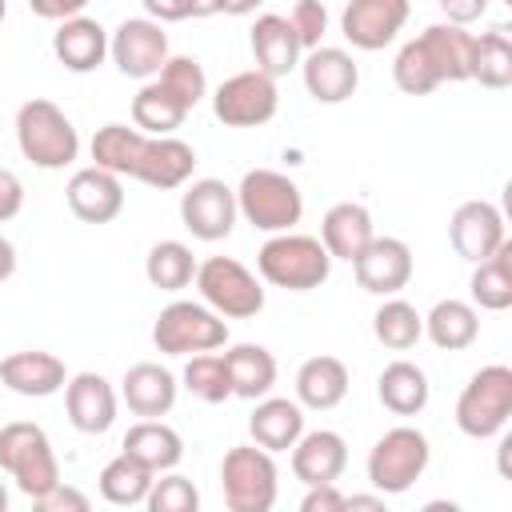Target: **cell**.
<instances>
[{"label": "cell", "mask_w": 512, "mask_h": 512, "mask_svg": "<svg viewBox=\"0 0 512 512\" xmlns=\"http://www.w3.org/2000/svg\"><path fill=\"white\" fill-rule=\"evenodd\" d=\"M472 36L460 24H428L420 36L404 40L396 60H392V80L404 96H428L440 84H460L468 80V60H472Z\"/></svg>", "instance_id": "6da1fadb"}, {"label": "cell", "mask_w": 512, "mask_h": 512, "mask_svg": "<svg viewBox=\"0 0 512 512\" xmlns=\"http://www.w3.org/2000/svg\"><path fill=\"white\" fill-rule=\"evenodd\" d=\"M16 144H20V156L44 172H60L80 156L76 124L56 100H44V96H32L16 108Z\"/></svg>", "instance_id": "7a4b0ae2"}, {"label": "cell", "mask_w": 512, "mask_h": 512, "mask_svg": "<svg viewBox=\"0 0 512 512\" xmlns=\"http://www.w3.org/2000/svg\"><path fill=\"white\" fill-rule=\"evenodd\" d=\"M256 272L264 284L284 292H312L332 276V256L320 236L304 232H272L256 252Z\"/></svg>", "instance_id": "3957f363"}, {"label": "cell", "mask_w": 512, "mask_h": 512, "mask_svg": "<svg viewBox=\"0 0 512 512\" xmlns=\"http://www.w3.org/2000/svg\"><path fill=\"white\" fill-rule=\"evenodd\" d=\"M236 212L256 232H292L304 216V192L276 168H248L236 184Z\"/></svg>", "instance_id": "277c9868"}, {"label": "cell", "mask_w": 512, "mask_h": 512, "mask_svg": "<svg viewBox=\"0 0 512 512\" xmlns=\"http://www.w3.org/2000/svg\"><path fill=\"white\" fill-rule=\"evenodd\" d=\"M0 468L16 480V488L36 500L60 484V460L48 432L32 420H12L0 428Z\"/></svg>", "instance_id": "5b68a950"}, {"label": "cell", "mask_w": 512, "mask_h": 512, "mask_svg": "<svg viewBox=\"0 0 512 512\" xmlns=\"http://www.w3.org/2000/svg\"><path fill=\"white\" fill-rule=\"evenodd\" d=\"M512 420V368L508 364H484L468 376V384L456 396V428L472 440H492Z\"/></svg>", "instance_id": "8992f818"}, {"label": "cell", "mask_w": 512, "mask_h": 512, "mask_svg": "<svg viewBox=\"0 0 512 512\" xmlns=\"http://www.w3.org/2000/svg\"><path fill=\"white\" fill-rule=\"evenodd\" d=\"M428 460H432V444L420 428L412 424H396L388 428L372 448H368V460H364V472H368V484L384 496H400L408 492L424 472H428Z\"/></svg>", "instance_id": "52a82bcc"}, {"label": "cell", "mask_w": 512, "mask_h": 512, "mask_svg": "<svg viewBox=\"0 0 512 512\" xmlns=\"http://www.w3.org/2000/svg\"><path fill=\"white\" fill-rule=\"evenodd\" d=\"M152 344L164 356H196L228 344V320L204 300H172L152 324Z\"/></svg>", "instance_id": "ba28073f"}, {"label": "cell", "mask_w": 512, "mask_h": 512, "mask_svg": "<svg viewBox=\"0 0 512 512\" xmlns=\"http://www.w3.org/2000/svg\"><path fill=\"white\" fill-rule=\"evenodd\" d=\"M192 284H196L200 300L212 312H220L224 320H252L264 312V284L236 256H208L204 264H196Z\"/></svg>", "instance_id": "9c48e42d"}, {"label": "cell", "mask_w": 512, "mask_h": 512, "mask_svg": "<svg viewBox=\"0 0 512 512\" xmlns=\"http://www.w3.org/2000/svg\"><path fill=\"white\" fill-rule=\"evenodd\" d=\"M220 488L232 512H268L280 492V472L268 448L236 444L220 460Z\"/></svg>", "instance_id": "30bf717a"}, {"label": "cell", "mask_w": 512, "mask_h": 512, "mask_svg": "<svg viewBox=\"0 0 512 512\" xmlns=\"http://www.w3.org/2000/svg\"><path fill=\"white\" fill-rule=\"evenodd\" d=\"M276 108H280L276 80L268 72H260V68L232 72L212 92V116L224 128H260V124H268L276 116Z\"/></svg>", "instance_id": "8fae6325"}, {"label": "cell", "mask_w": 512, "mask_h": 512, "mask_svg": "<svg viewBox=\"0 0 512 512\" xmlns=\"http://www.w3.org/2000/svg\"><path fill=\"white\" fill-rule=\"evenodd\" d=\"M168 56V32L152 16H128L108 32V60L128 80H152Z\"/></svg>", "instance_id": "7c38bea8"}, {"label": "cell", "mask_w": 512, "mask_h": 512, "mask_svg": "<svg viewBox=\"0 0 512 512\" xmlns=\"http://www.w3.org/2000/svg\"><path fill=\"white\" fill-rule=\"evenodd\" d=\"M240 212H236V188H228L224 180L216 176H200V180H188L184 192H180V224L204 240V244H216V240H228L232 228H236Z\"/></svg>", "instance_id": "4fadbf2b"}, {"label": "cell", "mask_w": 512, "mask_h": 512, "mask_svg": "<svg viewBox=\"0 0 512 512\" xmlns=\"http://www.w3.org/2000/svg\"><path fill=\"white\" fill-rule=\"evenodd\" d=\"M412 16V0H348L340 12V32L360 52L388 48Z\"/></svg>", "instance_id": "5bb4252c"}, {"label": "cell", "mask_w": 512, "mask_h": 512, "mask_svg": "<svg viewBox=\"0 0 512 512\" xmlns=\"http://www.w3.org/2000/svg\"><path fill=\"white\" fill-rule=\"evenodd\" d=\"M352 272L368 296H400L412 280V248L400 236H372L352 260Z\"/></svg>", "instance_id": "9a60e30c"}, {"label": "cell", "mask_w": 512, "mask_h": 512, "mask_svg": "<svg viewBox=\"0 0 512 512\" xmlns=\"http://www.w3.org/2000/svg\"><path fill=\"white\" fill-rule=\"evenodd\" d=\"M300 76L316 104H344L360 88V64L352 60V52L332 48V44L308 48L300 56Z\"/></svg>", "instance_id": "2e32d148"}, {"label": "cell", "mask_w": 512, "mask_h": 512, "mask_svg": "<svg viewBox=\"0 0 512 512\" xmlns=\"http://www.w3.org/2000/svg\"><path fill=\"white\" fill-rule=\"evenodd\" d=\"M448 240H452L456 256H464L468 264L488 260V256L508 240L500 208H496L492 200H464V204L452 212V220H448Z\"/></svg>", "instance_id": "e0dca14e"}, {"label": "cell", "mask_w": 512, "mask_h": 512, "mask_svg": "<svg viewBox=\"0 0 512 512\" xmlns=\"http://www.w3.org/2000/svg\"><path fill=\"white\" fill-rule=\"evenodd\" d=\"M64 200L76 220L84 224H108L124 212V180L116 172H104L96 164L76 168L64 184Z\"/></svg>", "instance_id": "ac0fdd59"}, {"label": "cell", "mask_w": 512, "mask_h": 512, "mask_svg": "<svg viewBox=\"0 0 512 512\" xmlns=\"http://www.w3.org/2000/svg\"><path fill=\"white\" fill-rule=\"evenodd\" d=\"M116 408H120V396H116V388L100 372L68 376V384H64V412H68L76 432L104 436L116 424Z\"/></svg>", "instance_id": "d6986e66"}, {"label": "cell", "mask_w": 512, "mask_h": 512, "mask_svg": "<svg viewBox=\"0 0 512 512\" xmlns=\"http://www.w3.org/2000/svg\"><path fill=\"white\" fill-rule=\"evenodd\" d=\"M0 384L16 396H28V400H44V396H56L64 392L68 384V368L60 356L44 352V348H24V352H8L0 360Z\"/></svg>", "instance_id": "ffe728a7"}, {"label": "cell", "mask_w": 512, "mask_h": 512, "mask_svg": "<svg viewBox=\"0 0 512 512\" xmlns=\"http://www.w3.org/2000/svg\"><path fill=\"white\" fill-rule=\"evenodd\" d=\"M288 452H292V476L304 488L308 484H336L344 476V468H348V444L332 428L300 432V440Z\"/></svg>", "instance_id": "44dd1931"}, {"label": "cell", "mask_w": 512, "mask_h": 512, "mask_svg": "<svg viewBox=\"0 0 512 512\" xmlns=\"http://www.w3.org/2000/svg\"><path fill=\"white\" fill-rule=\"evenodd\" d=\"M52 56L68 72H76V76L96 72L108 60V28L100 20H92V16H84V12L80 16H68L52 32Z\"/></svg>", "instance_id": "7402d4cb"}, {"label": "cell", "mask_w": 512, "mask_h": 512, "mask_svg": "<svg viewBox=\"0 0 512 512\" xmlns=\"http://www.w3.org/2000/svg\"><path fill=\"white\" fill-rule=\"evenodd\" d=\"M192 172H196V148L172 132V136H148L144 140V156H140V168L132 180L160 188V192H172V188H184L192 180Z\"/></svg>", "instance_id": "603a6c76"}, {"label": "cell", "mask_w": 512, "mask_h": 512, "mask_svg": "<svg viewBox=\"0 0 512 512\" xmlns=\"http://www.w3.org/2000/svg\"><path fill=\"white\" fill-rule=\"evenodd\" d=\"M248 48H252L256 68L268 72L272 80H280V76H288L292 68H300V56H304L296 28H292L288 16H280V12L256 16V24H252V32H248Z\"/></svg>", "instance_id": "cb8c5ba5"}, {"label": "cell", "mask_w": 512, "mask_h": 512, "mask_svg": "<svg viewBox=\"0 0 512 512\" xmlns=\"http://www.w3.org/2000/svg\"><path fill=\"white\" fill-rule=\"evenodd\" d=\"M176 392H180L176 376H172L164 364H156V360L132 364V368L124 372V380H120V400H124L128 412L140 416V420L168 416L172 404H176Z\"/></svg>", "instance_id": "d4e9b609"}, {"label": "cell", "mask_w": 512, "mask_h": 512, "mask_svg": "<svg viewBox=\"0 0 512 512\" xmlns=\"http://www.w3.org/2000/svg\"><path fill=\"white\" fill-rule=\"evenodd\" d=\"M256 408H252V416H248V436H252V444H260V448H268L272 456L276 452H288L296 440H300V432H304V408L296 404V400H288V396H260V400H252Z\"/></svg>", "instance_id": "484cf974"}, {"label": "cell", "mask_w": 512, "mask_h": 512, "mask_svg": "<svg viewBox=\"0 0 512 512\" xmlns=\"http://www.w3.org/2000/svg\"><path fill=\"white\" fill-rule=\"evenodd\" d=\"M372 236H376L372 212H368L364 204H356V200L332 204V208L324 212V220H320V244L328 248L332 260H348V264H352V260L368 248Z\"/></svg>", "instance_id": "4316f807"}, {"label": "cell", "mask_w": 512, "mask_h": 512, "mask_svg": "<svg viewBox=\"0 0 512 512\" xmlns=\"http://www.w3.org/2000/svg\"><path fill=\"white\" fill-rule=\"evenodd\" d=\"M348 364L340 356H308L296 368V404L312 412H332L348 396Z\"/></svg>", "instance_id": "83f0119b"}, {"label": "cell", "mask_w": 512, "mask_h": 512, "mask_svg": "<svg viewBox=\"0 0 512 512\" xmlns=\"http://www.w3.org/2000/svg\"><path fill=\"white\" fill-rule=\"evenodd\" d=\"M120 452H128L132 460H140L148 472L160 476V472H172L184 460V440L172 424H164V416H156V420H136L124 432Z\"/></svg>", "instance_id": "f1b7e54d"}, {"label": "cell", "mask_w": 512, "mask_h": 512, "mask_svg": "<svg viewBox=\"0 0 512 512\" xmlns=\"http://www.w3.org/2000/svg\"><path fill=\"white\" fill-rule=\"evenodd\" d=\"M424 336L440 352H464L480 336V308L472 300H460V296L436 300L432 312L424 316Z\"/></svg>", "instance_id": "f546056e"}, {"label": "cell", "mask_w": 512, "mask_h": 512, "mask_svg": "<svg viewBox=\"0 0 512 512\" xmlns=\"http://www.w3.org/2000/svg\"><path fill=\"white\" fill-rule=\"evenodd\" d=\"M224 368H228V384H232V396L240 400H260L276 388V356L264 348V344H232L224 352Z\"/></svg>", "instance_id": "4dcf8cb0"}, {"label": "cell", "mask_w": 512, "mask_h": 512, "mask_svg": "<svg viewBox=\"0 0 512 512\" xmlns=\"http://www.w3.org/2000/svg\"><path fill=\"white\" fill-rule=\"evenodd\" d=\"M376 396L380 404L392 412V416H420L428 408V396H432V384H428V372L412 360H392L384 364L380 380H376Z\"/></svg>", "instance_id": "1f68e13d"}, {"label": "cell", "mask_w": 512, "mask_h": 512, "mask_svg": "<svg viewBox=\"0 0 512 512\" xmlns=\"http://www.w3.org/2000/svg\"><path fill=\"white\" fill-rule=\"evenodd\" d=\"M144 140H148V132H140L136 124H104V128H96V136H92V144H88V152H92V164L96 168H104V172H116L120 180L128 176H136V168H140V156H144Z\"/></svg>", "instance_id": "d6a6232c"}, {"label": "cell", "mask_w": 512, "mask_h": 512, "mask_svg": "<svg viewBox=\"0 0 512 512\" xmlns=\"http://www.w3.org/2000/svg\"><path fill=\"white\" fill-rule=\"evenodd\" d=\"M468 296L484 312H504L512 308V244L504 240L488 260L472 264L468 276Z\"/></svg>", "instance_id": "836d02e7"}, {"label": "cell", "mask_w": 512, "mask_h": 512, "mask_svg": "<svg viewBox=\"0 0 512 512\" xmlns=\"http://www.w3.org/2000/svg\"><path fill=\"white\" fill-rule=\"evenodd\" d=\"M468 80L480 88H508L512 84V40L508 28H488L472 36V60H468Z\"/></svg>", "instance_id": "e575fe53"}, {"label": "cell", "mask_w": 512, "mask_h": 512, "mask_svg": "<svg viewBox=\"0 0 512 512\" xmlns=\"http://www.w3.org/2000/svg\"><path fill=\"white\" fill-rule=\"evenodd\" d=\"M188 108L152 76L140 84V92L132 96V124L148 136H172L180 124H184Z\"/></svg>", "instance_id": "d590c367"}, {"label": "cell", "mask_w": 512, "mask_h": 512, "mask_svg": "<svg viewBox=\"0 0 512 512\" xmlns=\"http://www.w3.org/2000/svg\"><path fill=\"white\" fill-rule=\"evenodd\" d=\"M372 336L392 352H408L424 336V316L400 296H380V308L372 312Z\"/></svg>", "instance_id": "8d00e7d4"}, {"label": "cell", "mask_w": 512, "mask_h": 512, "mask_svg": "<svg viewBox=\"0 0 512 512\" xmlns=\"http://www.w3.org/2000/svg\"><path fill=\"white\" fill-rule=\"evenodd\" d=\"M144 276L160 292H184L196 280V256L184 240H160L144 256Z\"/></svg>", "instance_id": "74e56055"}, {"label": "cell", "mask_w": 512, "mask_h": 512, "mask_svg": "<svg viewBox=\"0 0 512 512\" xmlns=\"http://www.w3.org/2000/svg\"><path fill=\"white\" fill-rule=\"evenodd\" d=\"M152 480H156V472H148V468H144L140 460H132L128 452L112 456V460L100 468V476H96V484H100V496H104L108 504H116V508H132V504H144V496H148Z\"/></svg>", "instance_id": "f35d334b"}, {"label": "cell", "mask_w": 512, "mask_h": 512, "mask_svg": "<svg viewBox=\"0 0 512 512\" xmlns=\"http://www.w3.org/2000/svg\"><path fill=\"white\" fill-rule=\"evenodd\" d=\"M180 384L188 388V396H196L204 404H224L232 396L224 352H196V356H188V364L180 372Z\"/></svg>", "instance_id": "ab89813d"}, {"label": "cell", "mask_w": 512, "mask_h": 512, "mask_svg": "<svg viewBox=\"0 0 512 512\" xmlns=\"http://www.w3.org/2000/svg\"><path fill=\"white\" fill-rule=\"evenodd\" d=\"M156 80L192 112L204 96H208V76H204V64L196 56H168L164 68L156 72Z\"/></svg>", "instance_id": "60d3db41"}, {"label": "cell", "mask_w": 512, "mask_h": 512, "mask_svg": "<svg viewBox=\"0 0 512 512\" xmlns=\"http://www.w3.org/2000/svg\"><path fill=\"white\" fill-rule=\"evenodd\" d=\"M144 508L152 512H196L200 508V492L188 476H180L176 468L172 472H160L144 496Z\"/></svg>", "instance_id": "b9f144b4"}, {"label": "cell", "mask_w": 512, "mask_h": 512, "mask_svg": "<svg viewBox=\"0 0 512 512\" xmlns=\"http://www.w3.org/2000/svg\"><path fill=\"white\" fill-rule=\"evenodd\" d=\"M288 24L296 28L304 52L320 48L324 36H328V8H324V0H296V8L288 12Z\"/></svg>", "instance_id": "7bdbcfd3"}, {"label": "cell", "mask_w": 512, "mask_h": 512, "mask_svg": "<svg viewBox=\"0 0 512 512\" xmlns=\"http://www.w3.org/2000/svg\"><path fill=\"white\" fill-rule=\"evenodd\" d=\"M32 504H36L40 512H88V508H92V500H88L80 488L64 484V480H60L56 488H48L44 496H36Z\"/></svg>", "instance_id": "ee69618b"}, {"label": "cell", "mask_w": 512, "mask_h": 512, "mask_svg": "<svg viewBox=\"0 0 512 512\" xmlns=\"http://www.w3.org/2000/svg\"><path fill=\"white\" fill-rule=\"evenodd\" d=\"M344 492L336 484H308L304 500H300V512H344Z\"/></svg>", "instance_id": "f6af8a7d"}, {"label": "cell", "mask_w": 512, "mask_h": 512, "mask_svg": "<svg viewBox=\"0 0 512 512\" xmlns=\"http://www.w3.org/2000/svg\"><path fill=\"white\" fill-rule=\"evenodd\" d=\"M488 4H492V0H436V8L444 12V20H448V24H460V28L476 24V20L488 12Z\"/></svg>", "instance_id": "bcb514c9"}, {"label": "cell", "mask_w": 512, "mask_h": 512, "mask_svg": "<svg viewBox=\"0 0 512 512\" xmlns=\"http://www.w3.org/2000/svg\"><path fill=\"white\" fill-rule=\"evenodd\" d=\"M20 208H24V184H20L16 172L0 168V224L20 216Z\"/></svg>", "instance_id": "7dc6e473"}, {"label": "cell", "mask_w": 512, "mask_h": 512, "mask_svg": "<svg viewBox=\"0 0 512 512\" xmlns=\"http://www.w3.org/2000/svg\"><path fill=\"white\" fill-rule=\"evenodd\" d=\"M88 4H92V0H28L32 16L52 20V24H60V20H68V16H80Z\"/></svg>", "instance_id": "c3c4849f"}, {"label": "cell", "mask_w": 512, "mask_h": 512, "mask_svg": "<svg viewBox=\"0 0 512 512\" xmlns=\"http://www.w3.org/2000/svg\"><path fill=\"white\" fill-rule=\"evenodd\" d=\"M140 4H144V12H148L156 24H180V20L192 16L188 0H140Z\"/></svg>", "instance_id": "681fc988"}, {"label": "cell", "mask_w": 512, "mask_h": 512, "mask_svg": "<svg viewBox=\"0 0 512 512\" xmlns=\"http://www.w3.org/2000/svg\"><path fill=\"white\" fill-rule=\"evenodd\" d=\"M16 272V248L8 236H0V280H8Z\"/></svg>", "instance_id": "f907efd6"}, {"label": "cell", "mask_w": 512, "mask_h": 512, "mask_svg": "<svg viewBox=\"0 0 512 512\" xmlns=\"http://www.w3.org/2000/svg\"><path fill=\"white\" fill-rule=\"evenodd\" d=\"M188 8H192V16H196V20H204V16L224 12V0H188Z\"/></svg>", "instance_id": "816d5d0a"}, {"label": "cell", "mask_w": 512, "mask_h": 512, "mask_svg": "<svg viewBox=\"0 0 512 512\" xmlns=\"http://www.w3.org/2000/svg\"><path fill=\"white\" fill-rule=\"evenodd\" d=\"M264 0H224V16H252Z\"/></svg>", "instance_id": "f5cc1de1"}, {"label": "cell", "mask_w": 512, "mask_h": 512, "mask_svg": "<svg viewBox=\"0 0 512 512\" xmlns=\"http://www.w3.org/2000/svg\"><path fill=\"white\" fill-rule=\"evenodd\" d=\"M344 508H384V492H376V496H348Z\"/></svg>", "instance_id": "db71d44e"}, {"label": "cell", "mask_w": 512, "mask_h": 512, "mask_svg": "<svg viewBox=\"0 0 512 512\" xmlns=\"http://www.w3.org/2000/svg\"><path fill=\"white\" fill-rule=\"evenodd\" d=\"M4 508H8V488L0 484V512H4Z\"/></svg>", "instance_id": "11a10c76"}, {"label": "cell", "mask_w": 512, "mask_h": 512, "mask_svg": "<svg viewBox=\"0 0 512 512\" xmlns=\"http://www.w3.org/2000/svg\"><path fill=\"white\" fill-rule=\"evenodd\" d=\"M4 16H8V0H0V24H4Z\"/></svg>", "instance_id": "9f6ffc18"}]
</instances>
